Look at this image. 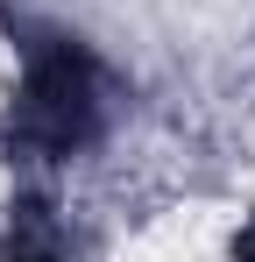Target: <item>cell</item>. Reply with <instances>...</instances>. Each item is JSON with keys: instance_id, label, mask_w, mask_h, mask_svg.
Segmentation results:
<instances>
[{"instance_id": "1", "label": "cell", "mask_w": 255, "mask_h": 262, "mask_svg": "<svg viewBox=\"0 0 255 262\" xmlns=\"http://www.w3.org/2000/svg\"><path fill=\"white\" fill-rule=\"evenodd\" d=\"M14 36V92H7V121H0V142H7V163L22 170H57L85 156L99 128H107V71L99 57L85 50V36L57 29V21H7Z\"/></svg>"}, {"instance_id": "3", "label": "cell", "mask_w": 255, "mask_h": 262, "mask_svg": "<svg viewBox=\"0 0 255 262\" xmlns=\"http://www.w3.org/2000/svg\"><path fill=\"white\" fill-rule=\"evenodd\" d=\"M234 262H255V220L241 227V234H234Z\"/></svg>"}, {"instance_id": "2", "label": "cell", "mask_w": 255, "mask_h": 262, "mask_svg": "<svg viewBox=\"0 0 255 262\" xmlns=\"http://www.w3.org/2000/svg\"><path fill=\"white\" fill-rule=\"evenodd\" d=\"M0 262H71L57 220H50V199H22V206H14L7 241H0Z\"/></svg>"}]
</instances>
